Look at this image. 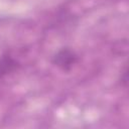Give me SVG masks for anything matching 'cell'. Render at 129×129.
<instances>
[{
    "label": "cell",
    "mask_w": 129,
    "mask_h": 129,
    "mask_svg": "<svg viewBox=\"0 0 129 129\" xmlns=\"http://www.w3.org/2000/svg\"><path fill=\"white\" fill-rule=\"evenodd\" d=\"M77 54L70 48H62L53 56L52 62L62 71H70L77 62Z\"/></svg>",
    "instance_id": "cell-1"
},
{
    "label": "cell",
    "mask_w": 129,
    "mask_h": 129,
    "mask_svg": "<svg viewBox=\"0 0 129 129\" xmlns=\"http://www.w3.org/2000/svg\"><path fill=\"white\" fill-rule=\"evenodd\" d=\"M16 61L9 55H3L0 57V79L10 74L16 69Z\"/></svg>",
    "instance_id": "cell-2"
}]
</instances>
